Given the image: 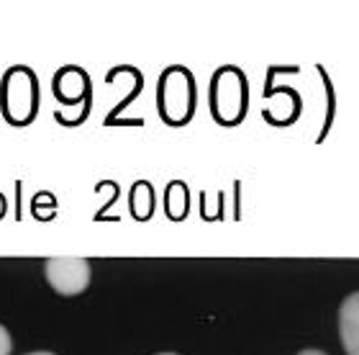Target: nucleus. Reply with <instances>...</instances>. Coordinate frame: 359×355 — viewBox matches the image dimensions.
Masks as SVG:
<instances>
[{"label": "nucleus", "mask_w": 359, "mask_h": 355, "mask_svg": "<svg viewBox=\"0 0 359 355\" xmlns=\"http://www.w3.org/2000/svg\"><path fill=\"white\" fill-rule=\"evenodd\" d=\"M3 116L13 127H26L39 108V80L29 67H11L0 83Z\"/></svg>", "instance_id": "f257e3e1"}, {"label": "nucleus", "mask_w": 359, "mask_h": 355, "mask_svg": "<svg viewBox=\"0 0 359 355\" xmlns=\"http://www.w3.org/2000/svg\"><path fill=\"white\" fill-rule=\"evenodd\" d=\"M195 108V83L185 67H170L159 80V114L167 124H185Z\"/></svg>", "instance_id": "f03ea898"}, {"label": "nucleus", "mask_w": 359, "mask_h": 355, "mask_svg": "<svg viewBox=\"0 0 359 355\" xmlns=\"http://www.w3.org/2000/svg\"><path fill=\"white\" fill-rule=\"evenodd\" d=\"M213 116L221 124H239L247 114V80L236 67H221L210 85Z\"/></svg>", "instance_id": "7ed1b4c3"}, {"label": "nucleus", "mask_w": 359, "mask_h": 355, "mask_svg": "<svg viewBox=\"0 0 359 355\" xmlns=\"http://www.w3.org/2000/svg\"><path fill=\"white\" fill-rule=\"evenodd\" d=\"M49 286L60 296H77L90 286V263L85 257H49L44 265Z\"/></svg>", "instance_id": "20e7f679"}, {"label": "nucleus", "mask_w": 359, "mask_h": 355, "mask_svg": "<svg viewBox=\"0 0 359 355\" xmlns=\"http://www.w3.org/2000/svg\"><path fill=\"white\" fill-rule=\"evenodd\" d=\"M339 335L346 355H359V291L346 296L339 306Z\"/></svg>", "instance_id": "39448f33"}, {"label": "nucleus", "mask_w": 359, "mask_h": 355, "mask_svg": "<svg viewBox=\"0 0 359 355\" xmlns=\"http://www.w3.org/2000/svg\"><path fill=\"white\" fill-rule=\"evenodd\" d=\"M54 88H57V98L62 101V103H67V106H72V103H80V98L85 96V91H88V77H85V72H80L77 67H67V72L62 77H57V83H54Z\"/></svg>", "instance_id": "423d86ee"}, {"label": "nucleus", "mask_w": 359, "mask_h": 355, "mask_svg": "<svg viewBox=\"0 0 359 355\" xmlns=\"http://www.w3.org/2000/svg\"><path fill=\"white\" fill-rule=\"evenodd\" d=\"M187 209V196H185V186L182 183H172L167 188V214L172 219H182Z\"/></svg>", "instance_id": "0eeeda50"}, {"label": "nucleus", "mask_w": 359, "mask_h": 355, "mask_svg": "<svg viewBox=\"0 0 359 355\" xmlns=\"http://www.w3.org/2000/svg\"><path fill=\"white\" fill-rule=\"evenodd\" d=\"M13 350V340H11V335L3 325H0V355H11Z\"/></svg>", "instance_id": "6e6552de"}, {"label": "nucleus", "mask_w": 359, "mask_h": 355, "mask_svg": "<svg viewBox=\"0 0 359 355\" xmlns=\"http://www.w3.org/2000/svg\"><path fill=\"white\" fill-rule=\"evenodd\" d=\"M298 355H326V353H321V350H303V353H298Z\"/></svg>", "instance_id": "1a4fd4ad"}, {"label": "nucleus", "mask_w": 359, "mask_h": 355, "mask_svg": "<svg viewBox=\"0 0 359 355\" xmlns=\"http://www.w3.org/2000/svg\"><path fill=\"white\" fill-rule=\"evenodd\" d=\"M29 355H54V353H29Z\"/></svg>", "instance_id": "9d476101"}, {"label": "nucleus", "mask_w": 359, "mask_h": 355, "mask_svg": "<svg viewBox=\"0 0 359 355\" xmlns=\"http://www.w3.org/2000/svg\"><path fill=\"white\" fill-rule=\"evenodd\" d=\"M159 355H177V353H159Z\"/></svg>", "instance_id": "9b49d317"}]
</instances>
